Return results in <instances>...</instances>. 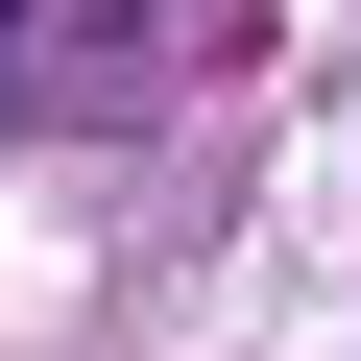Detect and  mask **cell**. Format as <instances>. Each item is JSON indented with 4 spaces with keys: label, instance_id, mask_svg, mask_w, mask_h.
Here are the masks:
<instances>
[{
    "label": "cell",
    "instance_id": "obj_1",
    "mask_svg": "<svg viewBox=\"0 0 361 361\" xmlns=\"http://www.w3.org/2000/svg\"><path fill=\"white\" fill-rule=\"evenodd\" d=\"M0 49H25V0H0Z\"/></svg>",
    "mask_w": 361,
    "mask_h": 361
}]
</instances>
